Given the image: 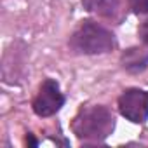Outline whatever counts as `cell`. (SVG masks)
I'll return each instance as SVG.
<instances>
[{"instance_id": "1", "label": "cell", "mask_w": 148, "mask_h": 148, "mask_svg": "<svg viewBox=\"0 0 148 148\" xmlns=\"http://www.w3.org/2000/svg\"><path fill=\"white\" fill-rule=\"evenodd\" d=\"M115 127L113 115L105 106H87L79 112V115L73 119L71 129L79 139L84 141H103L106 139Z\"/></svg>"}, {"instance_id": "2", "label": "cell", "mask_w": 148, "mask_h": 148, "mask_svg": "<svg viewBox=\"0 0 148 148\" xmlns=\"http://www.w3.org/2000/svg\"><path fill=\"white\" fill-rule=\"evenodd\" d=\"M70 47L79 54H105L115 47V35L92 21H82L70 37Z\"/></svg>"}, {"instance_id": "3", "label": "cell", "mask_w": 148, "mask_h": 148, "mask_svg": "<svg viewBox=\"0 0 148 148\" xmlns=\"http://www.w3.org/2000/svg\"><path fill=\"white\" fill-rule=\"evenodd\" d=\"M119 110L134 124L145 122L148 119V92L143 89H125L119 98Z\"/></svg>"}, {"instance_id": "4", "label": "cell", "mask_w": 148, "mask_h": 148, "mask_svg": "<svg viewBox=\"0 0 148 148\" xmlns=\"http://www.w3.org/2000/svg\"><path fill=\"white\" fill-rule=\"evenodd\" d=\"M63 103H64V98L59 91L58 82L52 79H47L42 82L38 94L33 99V112L38 117H51L56 112H59Z\"/></svg>"}, {"instance_id": "5", "label": "cell", "mask_w": 148, "mask_h": 148, "mask_svg": "<svg viewBox=\"0 0 148 148\" xmlns=\"http://www.w3.org/2000/svg\"><path fill=\"white\" fill-rule=\"evenodd\" d=\"M122 66L129 73H139L148 66V51L132 47L122 54Z\"/></svg>"}, {"instance_id": "6", "label": "cell", "mask_w": 148, "mask_h": 148, "mask_svg": "<svg viewBox=\"0 0 148 148\" xmlns=\"http://www.w3.org/2000/svg\"><path fill=\"white\" fill-rule=\"evenodd\" d=\"M84 4L89 12L101 18H115V14L120 11L122 0H84Z\"/></svg>"}, {"instance_id": "7", "label": "cell", "mask_w": 148, "mask_h": 148, "mask_svg": "<svg viewBox=\"0 0 148 148\" xmlns=\"http://www.w3.org/2000/svg\"><path fill=\"white\" fill-rule=\"evenodd\" d=\"M129 5H131L132 12H136V14L148 12V0H129Z\"/></svg>"}, {"instance_id": "8", "label": "cell", "mask_w": 148, "mask_h": 148, "mask_svg": "<svg viewBox=\"0 0 148 148\" xmlns=\"http://www.w3.org/2000/svg\"><path fill=\"white\" fill-rule=\"evenodd\" d=\"M138 33H139V37H141V40L148 45V19L139 26V30H138Z\"/></svg>"}, {"instance_id": "9", "label": "cell", "mask_w": 148, "mask_h": 148, "mask_svg": "<svg viewBox=\"0 0 148 148\" xmlns=\"http://www.w3.org/2000/svg\"><path fill=\"white\" fill-rule=\"evenodd\" d=\"M26 141H28L30 145H33V146H37V141H35V139H33L32 136H28V138H26Z\"/></svg>"}]
</instances>
